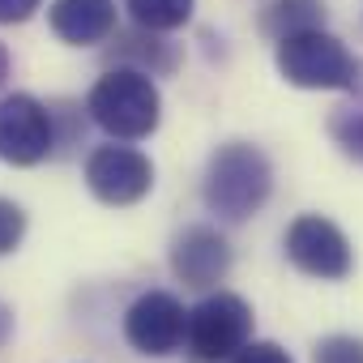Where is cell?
<instances>
[{"mask_svg":"<svg viewBox=\"0 0 363 363\" xmlns=\"http://www.w3.org/2000/svg\"><path fill=\"white\" fill-rule=\"evenodd\" d=\"M252 342V308L244 295L214 291L189 312L184 350L193 363H231Z\"/></svg>","mask_w":363,"mask_h":363,"instance_id":"cell-4","label":"cell"},{"mask_svg":"<svg viewBox=\"0 0 363 363\" xmlns=\"http://www.w3.org/2000/svg\"><path fill=\"white\" fill-rule=\"evenodd\" d=\"M286 261L308 274V278H320V282H342L350 269H354V252H350V240L342 235L337 223H329L325 214H299L291 227H286Z\"/></svg>","mask_w":363,"mask_h":363,"instance_id":"cell-5","label":"cell"},{"mask_svg":"<svg viewBox=\"0 0 363 363\" xmlns=\"http://www.w3.org/2000/svg\"><path fill=\"white\" fill-rule=\"evenodd\" d=\"M39 5H43V0H0V22H9V26L13 22H26Z\"/></svg>","mask_w":363,"mask_h":363,"instance_id":"cell-17","label":"cell"},{"mask_svg":"<svg viewBox=\"0 0 363 363\" xmlns=\"http://www.w3.org/2000/svg\"><path fill=\"white\" fill-rule=\"evenodd\" d=\"M274 65H278L282 82L295 86V90H354V86H359V65H354V56H350V52L342 48V39H333L325 26L278 39Z\"/></svg>","mask_w":363,"mask_h":363,"instance_id":"cell-3","label":"cell"},{"mask_svg":"<svg viewBox=\"0 0 363 363\" xmlns=\"http://www.w3.org/2000/svg\"><path fill=\"white\" fill-rule=\"evenodd\" d=\"M9 337H13V308L0 299V350L9 346Z\"/></svg>","mask_w":363,"mask_h":363,"instance_id":"cell-18","label":"cell"},{"mask_svg":"<svg viewBox=\"0 0 363 363\" xmlns=\"http://www.w3.org/2000/svg\"><path fill=\"white\" fill-rule=\"evenodd\" d=\"M312 363H363V337H354V333H329L316 346Z\"/></svg>","mask_w":363,"mask_h":363,"instance_id":"cell-14","label":"cell"},{"mask_svg":"<svg viewBox=\"0 0 363 363\" xmlns=\"http://www.w3.org/2000/svg\"><path fill=\"white\" fill-rule=\"evenodd\" d=\"M5 77H9V52L0 48V86H5Z\"/></svg>","mask_w":363,"mask_h":363,"instance_id":"cell-19","label":"cell"},{"mask_svg":"<svg viewBox=\"0 0 363 363\" xmlns=\"http://www.w3.org/2000/svg\"><path fill=\"white\" fill-rule=\"evenodd\" d=\"M274 193V167L265 158L261 145L252 141H227L210 154L206 167V210L223 223H248L252 214H261V206Z\"/></svg>","mask_w":363,"mask_h":363,"instance_id":"cell-1","label":"cell"},{"mask_svg":"<svg viewBox=\"0 0 363 363\" xmlns=\"http://www.w3.org/2000/svg\"><path fill=\"white\" fill-rule=\"evenodd\" d=\"M124 337L137 354L167 359L189 337V312L171 291H145L124 312Z\"/></svg>","mask_w":363,"mask_h":363,"instance_id":"cell-6","label":"cell"},{"mask_svg":"<svg viewBox=\"0 0 363 363\" xmlns=\"http://www.w3.org/2000/svg\"><path fill=\"white\" fill-rule=\"evenodd\" d=\"M86 189L103 206H137L154 189V162L133 145H99L86 158Z\"/></svg>","mask_w":363,"mask_h":363,"instance_id":"cell-7","label":"cell"},{"mask_svg":"<svg viewBox=\"0 0 363 363\" xmlns=\"http://www.w3.org/2000/svg\"><path fill=\"white\" fill-rule=\"evenodd\" d=\"M86 111L111 141H141L158 128L162 99L145 69H111L90 90Z\"/></svg>","mask_w":363,"mask_h":363,"instance_id":"cell-2","label":"cell"},{"mask_svg":"<svg viewBox=\"0 0 363 363\" xmlns=\"http://www.w3.org/2000/svg\"><path fill=\"white\" fill-rule=\"evenodd\" d=\"M52 30L73 48H94L116 35V5L111 0H56Z\"/></svg>","mask_w":363,"mask_h":363,"instance_id":"cell-10","label":"cell"},{"mask_svg":"<svg viewBox=\"0 0 363 363\" xmlns=\"http://www.w3.org/2000/svg\"><path fill=\"white\" fill-rule=\"evenodd\" d=\"M197 0H128V13L141 30H175L193 18Z\"/></svg>","mask_w":363,"mask_h":363,"instance_id":"cell-12","label":"cell"},{"mask_svg":"<svg viewBox=\"0 0 363 363\" xmlns=\"http://www.w3.org/2000/svg\"><path fill=\"white\" fill-rule=\"evenodd\" d=\"M231 363H295V359H291L278 342H248Z\"/></svg>","mask_w":363,"mask_h":363,"instance_id":"cell-16","label":"cell"},{"mask_svg":"<svg viewBox=\"0 0 363 363\" xmlns=\"http://www.w3.org/2000/svg\"><path fill=\"white\" fill-rule=\"evenodd\" d=\"M56 150L52 111L30 94L0 99V162L9 167H35Z\"/></svg>","mask_w":363,"mask_h":363,"instance_id":"cell-8","label":"cell"},{"mask_svg":"<svg viewBox=\"0 0 363 363\" xmlns=\"http://www.w3.org/2000/svg\"><path fill=\"white\" fill-rule=\"evenodd\" d=\"M22 235H26V210L9 197H0V257L18 252Z\"/></svg>","mask_w":363,"mask_h":363,"instance_id":"cell-15","label":"cell"},{"mask_svg":"<svg viewBox=\"0 0 363 363\" xmlns=\"http://www.w3.org/2000/svg\"><path fill=\"white\" fill-rule=\"evenodd\" d=\"M171 274L193 291H210L231 274V244L214 227L179 231L171 244Z\"/></svg>","mask_w":363,"mask_h":363,"instance_id":"cell-9","label":"cell"},{"mask_svg":"<svg viewBox=\"0 0 363 363\" xmlns=\"http://www.w3.org/2000/svg\"><path fill=\"white\" fill-rule=\"evenodd\" d=\"M329 137H333L350 158L363 162V107H342V111L329 120Z\"/></svg>","mask_w":363,"mask_h":363,"instance_id":"cell-13","label":"cell"},{"mask_svg":"<svg viewBox=\"0 0 363 363\" xmlns=\"http://www.w3.org/2000/svg\"><path fill=\"white\" fill-rule=\"evenodd\" d=\"M316 26H325L320 0H265L261 5V30L274 43L286 35H299V30H316Z\"/></svg>","mask_w":363,"mask_h":363,"instance_id":"cell-11","label":"cell"}]
</instances>
